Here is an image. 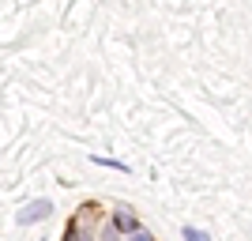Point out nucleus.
<instances>
[{"label":"nucleus","mask_w":252,"mask_h":241,"mask_svg":"<svg viewBox=\"0 0 252 241\" xmlns=\"http://www.w3.org/2000/svg\"><path fill=\"white\" fill-rule=\"evenodd\" d=\"M49 211H53V204L49 200H34L31 207H23L19 215H15V219L23 222V226H27V222H38V219H49Z\"/></svg>","instance_id":"f257e3e1"},{"label":"nucleus","mask_w":252,"mask_h":241,"mask_svg":"<svg viewBox=\"0 0 252 241\" xmlns=\"http://www.w3.org/2000/svg\"><path fill=\"white\" fill-rule=\"evenodd\" d=\"M113 230H136V219H132V215H117V219H113Z\"/></svg>","instance_id":"f03ea898"},{"label":"nucleus","mask_w":252,"mask_h":241,"mask_svg":"<svg viewBox=\"0 0 252 241\" xmlns=\"http://www.w3.org/2000/svg\"><path fill=\"white\" fill-rule=\"evenodd\" d=\"M185 241H211L203 230H196V226H185Z\"/></svg>","instance_id":"7ed1b4c3"},{"label":"nucleus","mask_w":252,"mask_h":241,"mask_svg":"<svg viewBox=\"0 0 252 241\" xmlns=\"http://www.w3.org/2000/svg\"><path fill=\"white\" fill-rule=\"evenodd\" d=\"M102 238H105V241H121V238H117V230H113V226H109V230H105Z\"/></svg>","instance_id":"20e7f679"},{"label":"nucleus","mask_w":252,"mask_h":241,"mask_svg":"<svg viewBox=\"0 0 252 241\" xmlns=\"http://www.w3.org/2000/svg\"><path fill=\"white\" fill-rule=\"evenodd\" d=\"M132 241H155V238H151V234H136Z\"/></svg>","instance_id":"39448f33"}]
</instances>
